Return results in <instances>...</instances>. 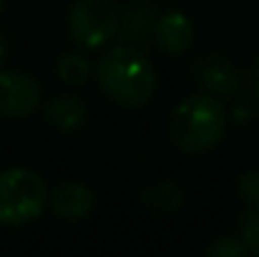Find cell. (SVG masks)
Segmentation results:
<instances>
[{"label": "cell", "mask_w": 259, "mask_h": 257, "mask_svg": "<svg viewBox=\"0 0 259 257\" xmlns=\"http://www.w3.org/2000/svg\"><path fill=\"white\" fill-rule=\"evenodd\" d=\"M61 81L68 86H83L93 74V63L83 53H63L56 63Z\"/></svg>", "instance_id": "10"}, {"label": "cell", "mask_w": 259, "mask_h": 257, "mask_svg": "<svg viewBox=\"0 0 259 257\" xmlns=\"http://www.w3.org/2000/svg\"><path fill=\"white\" fill-rule=\"evenodd\" d=\"M242 242L247 245L249 255H259V209L249 212L242 222Z\"/></svg>", "instance_id": "13"}, {"label": "cell", "mask_w": 259, "mask_h": 257, "mask_svg": "<svg viewBox=\"0 0 259 257\" xmlns=\"http://www.w3.org/2000/svg\"><path fill=\"white\" fill-rule=\"evenodd\" d=\"M96 81L113 103L123 108H141L156 93V68L141 51L116 46L98 58Z\"/></svg>", "instance_id": "1"}, {"label": "cell", "mask_w": 259, "mask_h": 257, "mask_svg": "<svg viewBox=\"0 0 259 257\" xmlns=\"http://www.w3.org/2000/svg\"><path fill=\"white\" fill-rule=\"evenodd\" d=\"M3 3H5V0H0V10H3Z\"/></svg>", "instance_id": "16"}, {"label": "cell", "mask_w": 259, "mask_h": 257, "mask_svg": "<svg viewBox=\"0 0 259 257\" xmlns=\"http://www.w3.org/2000/svg\"><path fill=\"white\" fill-rule=\"evenodd\" d=\"M118 30V15L106 0H78L68 13V33L81 48H101Z\"/></svg>", "instance_id": "4"}, {"label": "cell", "mask_w": 259, "mask_h": 257, "mask_svg": "<svg viewBox=\"0 0 259 257\" xmlns=\"http://www.w3.org/2000/svg\"><path fill=\"white\" fill-rule=\"evenodd\" d=\"M227 108L214 93H194L186 96L169 119L171 144L186 157L204 154L214 149L227 134Z\"/></svg>", "instance_id": "2"}, {"label": "cell", "mask_w": 259, "mask_h": 257, "mask_svg": "<svg viewBox=\"0 0 259 257\" xmlns=\"http://www.w3.org/2000/svg\"><path fill=\"white\" fill-rule=\"evenodd\" d=\"M254 91H257V101H259V61H257V68H254Z\"/></svg>", "instance_id": "14"}, {"label": "cell", "mask_w": 259, "mask_h": 257, "mask_svg": "<svg viewBox=\"0 0 259 257\" xmlns=\"http://www.w3.org/2000/svg\"><path fill=\"white\" fill-rule=\"evenodd\" d=\"M209 257H247L249 250L247 245L242 242V237H234V235H224L219 240H214L206 250Z\"/></svg>", "instance_id": "11"}, {"label": "cell", "mask_w": 259, "mask_h": 257, "mask_svg": "<svg viewBox=\"0 0 259 257\" xmlns=\"http://www.w3.org/2000/svg\"><path fill=\"white\" fill-rule=\"evenodd\" d=\"M40 84L23 74L0 68V119H25L40 106Z\"/></svg>", "instance_id": "5"}, {"label": "cell", "mask_w": 259, "mask_h": 257, "mask_svg": "<svg viewBox=\"0 0 259 257\" xmlns=\"http://www.w3.org/2000/svg\"><path fill=\"white\" fill-rule=\"evenodd\" d=\"M237 194L242 197V202H247L252 209H259V169L244 171L237 179Z\"/></svg>", "instance_id": "12"}, {"label": "cell", "mask_w": 259, "mask_h": 257, "mask_svg": "<svg viewBox=\"0 0 259 257\" xmlns=\"http://www.w3.org/2000/svg\"><path fill=\"white\" fill-rule=\"evenodd\" d=\"M3 58H5V41L0 38V63H3Z\"/></svg>", "instance_id": "15"}, {"label": "cell", "mask_w": 259, "mask_h": 257, "mask_svg": "<svg viewBox=\"0 0 259 257\" xmlns=\"http://www.w3.org/2000/svg\"><path fill=\"white\" fill-rule=\"evenodd\" d=\"M88 119L86 103L76 96H58L46 106V121L61 131H78Z\"/></svg>", "instance_id": "8"}, {"label": "cell", "mask_w": 259, "mask_h": 257, "mask_svg": "<svg viewBox=\"0 0 259 257\" xmlns=\"http://www.w3.org/2000/svg\"><path fill=\"white\" fill-rule=\"evenodd\" d=\"M194 23L179 13V10H171V13H164L159 20H156V28H154V38H156V46L169 53V56H184L191 51L194 46Z\"/></svg>", "instance_id": "7"}, {"label": "cell", "mask_w": 259, "mask_h": 257, "mask_svg": "<svg viewBox=\"0 0 259 257\" xmlns=\"http://www.w3.org/2000/svg\"><path fill=\"white\" fill-rule=\"evenodd\" d=\"M48 204V187L43 176L25 167L0 171V225L23 227L35 222Z\"/></svg>", "instance_id": "3"}, {"label": "cell", "mask_w": 259, "mask_h": 257, "mask_svg": "<svg viewBox=\"0 0 259 257\" xmlns=\"http://www.w3.org/2000/svg\"><path fill=\"white\" fill-rule=\"evenodd\" d=\"M48 202L56 217L66 222H81L96 207V194L93 189L81 181H61L53 192H48Z\"/></svg>", "instance_id": "6"}, {"label": "cell", "mask_w": 259, "mask_h": 257, "mask_svg": "<svg viewBox=\"0 0 259 257\" xmlns=\"http://www.w3.org/2000/svg\"><path fill=\"white\" fill-rule=\"evenodd\" d=\"M199 74H201L199 79H201L204 88L209 93H214V96H234L237 88H239L234 68L229 63L219 61V58H211L209 63H204Z\"/></svg>", "instance_id": "9"}]
</instances>
